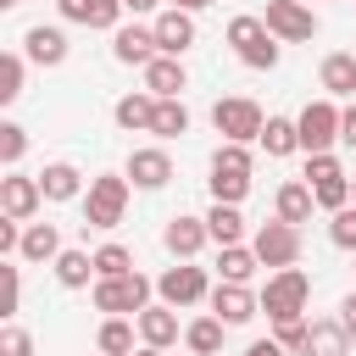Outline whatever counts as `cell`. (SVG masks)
I'll use <instances>...</instances> for the list:
<instances>
[{
  "label": "cell",
  "mask_w": 356,
  "mask_h": 356,
  "mask_svg": "<svg viewBox=\"0 0 356 356\" xmlns=\"http://www.w3.org/2000/svg\"><path fill=\"white\" fill-rule=\"evenodd\" d=\"M228 44H234V56H239L245 67H256V72H273V67H278V39H273V28H267L261 17H250V11H239V17L228 22Z\"/></svg>",
  "instance_id": "6da1fadb"
},
{
  "label": "cell",
  "mask_w": 356,
  "mask_h": 356,
  "mask_svg": "<svg viewBox=\"0 0 356 356\" xmlns=\"http://www.w3.org/2000/svg\"><path fill=\"white\" fill-rule=\"evenodd\" d=\"M128 211V172H100L83 189V228H117Z\"/></svg>",
  "instance_id": "7a4b0ae2"
},
{
  "label": "cell",
  "mask_w": 356,
  "mask_h": 356,
  "mask_svg": "<svg viewBox=\"0 0 356 356\" xmlns=\"http://www.w3.org/2000/svg\"><path fill=\"white\" fill-rule=\"evenodd\" d=\"M150 278L145 273H117V278H95V312L106 317H139L150 306Z\"/></svg>",
  "instance_id": "3957f363"
},
{
  "label": "cell",
  "mask_w": 356,
  "mask_h": 356,
  "mask_svg": "<svg viewBox=\"0 0 356 356\" xmlns=\"http://www.w3.org/2000/svg\"><path fill=\"white\" fill-rule=\"evenodd\" d=\"M306 300H312V278H306L300 267H278V273L261 284V312H267L273 323L306 317Z\"/></svg>",
  "instance_id": "277c9868"
},
{
  "label": "cell",
  "mask_w": 356,
  "mask_h": 356,
  "mask_svg": "<svg viewBox=\"0 0 356 356\" xmlns=\"http://www.w3.org/2000/svg\"><path fill=\"white\" fill-rule=\"evenodd\" d=\"M211 128H217L222 139H234V145H250V139H261L267 117H261V106H256V100L228 95V100H217V106H211Z\"/></svg>",
  "instance_id": "5b68a950"
},
{
  "label": "cell",
  "mask_w": 356,
  "mask_h": 356,
  "mask_svg": "<svg viewBox=\"0 0 356 356\" xmlns=\"http://www.w3.org/2000/svg\"><path fill=\"white\" fill-rule=\"evenodd\" d=\"M261 22L273 28L278 44H306V39H317V11H312L306 0H267Z\"/></svg>",
  "instance_id": "8992f818"
},
{
  "label": "cell",
  "mask_w": 356,
  "mask_h": 356,
  "mask_svg": "<svg viewBox=\"0 0 356 356\" xmlns=\"http://www.w3.org/2000/svg\"><path fill=\"white\" fill-rule=\"evenodd\" d=\"M250 250L261 256V267H295L300 261V228L295 222H284V217H273V222H261L256 228V239H250Z\"/></svg>",
  "instance_id": "52a82bcc"
},
{
  "label": "cell",
  "mask_w": 356,
  "mask_h": 356,
  "mask_svg": "<svg viewBox=\"0 0 356 356\" xmlns=\"http://www.w3.org/2000/svg\"><path fill=\"white\" fill-rule=\"evenodd\" d=\"M156 295L178 312V306H200V300H211V284H206V267H195V261H178V267H167L161 278H156Z\"/></svg>",
  "instance_id": "ba28073f"
},
{
  "label": "cell",
  "mask_w": 356,
  "mask_h": 356,
  "mask_svg": "<svg viewBox=\"0 0 356 356\" xmlns=\"http://www.w3.org/2000/svg\"><path fill=\"white\" fill-rule=\"evenodd\" d=\"M295 128H300V150H306V156L334 150V145H339V106H334V100H312V106L295 117Z\"/></svg>",
  "instance_id": "9c48e42d"
},
{
  "label": "cell",
  "mask_w": 356,
  "mask_h": 356,
  "mask_svg": "<svg viewBox=\"0 0 356 356\" xmlns=\"http://www.w3.org/2000/svg\"><path fill=\"white\" fill-rule=\"evenodd\" d=\"M156 44H161V56H184V50H195V39H200V28H195V11H178V6H167V11H156Z\"/></svg>",
  "instance_id": "30bf717a"
},
{
  "label": "cell",
  "mask_w": 356,
  "mask_h": 356,
  "mask_svg": "<svg viewBox=\"0 0 356 356\" xmlns=\"http://www.w3.org/2000/svg\"><path fill=\"white\" fill-rule=\"evenodd\" d=\"M122 172H128L134 189H161V184H172V156L161 145H139V150H128Z\"/></svg>",
  "instance_id": "8fae6325"
},
{
  "label": "cell",
  "mask_w": 356,
  "mask_h": 356,
  "mask_svg": "<svg viewBox=\"0 0 356 356\" xmlns=\"http://www.w3.org/2000/svg\"><path fill=\"white\" fill-rule=\"evenodd\" d=\"M39 206H44V189H39V178H28V172H6V178H0V217H17V222H28Z\"/></svg>",
  "instance_id": "7c38bea8"
},
{
  "label": "cell",
  "mask_w": 356,
  "mask_h": 356,
  "mask_svg": "<svg viewBox=\"0 0 356 356\" xmlns=\"http://www.w3.org/2000/svg\"><path fill=\"white\" fill-rule=\"evenodd\" d=\"M211 312H217L228 328H239V323H250V317L261 312V295H256L250 284H228V278H217V289H211Z\"/></svg>",
  "instance_id": "4fadbf2b"
},
{
  "label": "cell",
  "mask_w": 356,
  "mask_h": 356,
  "mask_svg": "<svg viewBox=\"0 0 356 356\" xmlns=\"http://www.w3.org/2000/svg\"><path fill=\"white\" fill-rule=\"evenodd\" d=\"M111 56H117L122 67H145V61H156V56H161L156 28H145V22H122V28L111 33Z\"/></svg>",
  "instance_id": "5bb4252c"
},
{
  "label": "cell",
  "mask_w": 356,
  "mask_h": 356,
  "mask_svg": "<svg viewBox=\"0 0 356 356\" xmlns=\"http://www.w3.org/2000/svg\"><path fill=\"white\" fill-rule=\"evenodd\" d=\"M206 239H211V228H206V217H189V211H178V217H167V228H161V245H167V250H172L178 261H195Z\"/></svg>",
  "instance_id": "9a60e30c"
},
{
  "label": "cell",
  "mask_w": 356,
  "mask_h": 356,
  "mask_svg": "<svg viewBox=\"0 0 356 356\" xmlns=\"http://www.w3.org/2000/svg\"><path fill=\"white\" fill-rule=\"evenodd\" d=\"M139 72H145V89H150L156 100H184V89H189L184 56H156V61H145Z\"/></svg>",
  "instance_id": "2e32d148"
},
{
  "label": "cell",
  "mask_w": 356,
  "mask_h": 356,
  "mask_svg": "<svg viewBox=\"0 0 356 356\" xmlns=\"http://www.w3.org/2000/svg\"><path fill=\"white\" fill-rule=\"evenodd\" d=\"M22 56H28L33 67H61V61H67V33H61L56 22H33V28L22 33Z\"/></svg>",
  "instance_id": "e0dca14e"
},
{
  "label": "cell",
  "mask_w": 356,
  "mask_h": 356,
  "mask_svg": "<svg viewBox=\"0 0 356 356\" xmlns=\"http://www.w3.org/2000/svg\"><path fill=\"white\" fill-rule=\"evenodd\" d=\"M67 22H83V28H100V33H117L122 28V0H56Z\"/></svg>",
  "instance_id": "ac0fdd59"
},
{
  "label": "cell",
  "mask_w": 356,
  "mask_h": 356,
  "mask_svg": "<svg viewBox=\"0 0 356 356\" xmlns=\"http://www.w3.org/2000/svg\"><path fill=\"white\" fill-rule=\"evenodd\" d=\"M312 206H317V195H312V184L306 178H289V184H278V195H273V211L284 217V222H312Z\"/></svg>",
  "instance_id": "d6986e66"
},
{
  "label": "cell",
  "mask_w": 356,
  "mask_h": 356,
  "mask_svg": "<svg viewBox=\"0 0 356 356\" xmlns=\"http://www.w3.org/2000/svg\"><path fill=\"white\" fill-rule=\"evenodd\" d=\"M317 83H323V95H328V100H339V95H356V56H350V50H334V56H323V67H317Z\"/></svg>",
  "instance_id": "ffe728a7"
},
{
  "label": "cell",
  "mask_w": 356,
  "mask_h": 356,
  "mask_svg": "<svg viewBox=\"0 0 356 356\" xmlns=\"http://www.w3.org/2000/svg\"><path fill=\"white\" fill-rule=\"evenodd\" d=\"M300 356H350L345 323H339V317H317V323L306 328V350H300Z\"/></svg>",
  "instance_id": "44dd1931"
},
{
  "label": "cell",
  "mask_w": 356,
  "mask_h": 356,
  "mask_svg": "<svg viewBox=\"0 0 356 356\" xmlns=\"http://www.w3.org/2000/svg\"><path fill=\"white\" fill-rule=\"evenodd\" d=\"M111 117H117V128H122V134H150L156 95H150V89H134V95H122V100L111 106Z\"/></svg>",
  "instance_id": "7402d4cb"
},
{
  "label": "cell",
  "mask_w": 356,
  "mask_h": 356,
  "mask_svg": "<svg viewBox=\"0 0 356 356\" xmlns=\"http://www.w3.org/2000/svg\"><path fill=\"white\" fill-rule=\"evenodd\" d=\"M39 189H44V200H78L83 195V172L72 161H50L39 172Z\"/></svg>",
  "instance_id": "603a6c76"
},
{
  "label": "cell",
  "mask_w": 356,
  "mask_h": 356,
  "mask_svg": "<svg viewBox=\"0 0 356 356\" xmlns=\"http://www.w3.org/2000/svg\"><path fill=\"white\" fill-rule=\"evenodd\" d=\"M67 245H61V234H56V222H28L22 228V261H56Z\"/></svg>",
  "instance_id": "cb8c5ba5"
},
{
  "label": "cell",
  "mask_w": 356,
  "mask_h": 356,
  "mask_svg": "<svg viewBox=\"0 0 356 356\" xmlns=\"http://www.w3.org/2000/svg\"><path fill=\"white\" fill-rule=\"evenodd\" d=\"M256 267H261V256H256L250 245H217V278H228V284H250Z\"/></svg>",
  "instance_id": "d4e9b609"
},
{
  "label": "cell",
  "mask_w": 356,
  "mask_h": 356,
  "mask_svg": "<svg viewBox=\"0 0 356 356\" xmlns=\"http://www.w3.org/2000/svg\"><path fill=\"white\" fill-rule=\"evenodd\" d=\"M134 323H139V339H145V345H161V350H167V345L178 339V317H172L167 300H161V306H145Z\"/></svg>",
  "instance_id": "484cf974"
},
{
  "label": "cell",
  "mask_w": 356,
  "mask_h": 356,
  "mask_svg": "<svg viewBox=\"0 0 356 356\" xmlns=\"http://www.w3.org/2000/svg\"><path fill=\"white\" fill-rule=\"evenodd\" d=\"M206 228H211V239H217V245H245V211H239V206H228V200H211Z\"/></svg>",
  "instance_id": "4316f807"
},
{
  "label": "cell",
  "mask_w": 356,
  "mask_h": 356,
  "mask_svg": "<svg viewBox=\"0 0 356 356\" xmlns=\"http://www.w3.org/2000/svg\"><path fill=\"white\" fill-rule=\"evenodd\" d=\"M50 267H56V284H61V289H83L89 278H100V273H95V250H61Z\"/></svg>",
  "instance_id": "83f0119b"
},
{
  "label": "cell",
  "mask_w": 356,
  "mask_h": 356,
  "mask_svg": "<svg viewBox=\"0 0 356 356\" xmlns=\"http://www.w3.org/2000/svg\"><path fill=\"white\" fill-rule=\"evenodd\" d=\"M222 334H228V323H222L217 312H206V317H195V323L184 328V345H189L195 356H217V350H222Z\"/></svg>",
  "instance_id": "f1b7e54d"
},
{
  "label": "cell",
  "mask_w": 356,
  "mask_h": 356,
  "mask_svg": "<svg viewBox=\"0 0 356 356\" xmlns=\"http://www.w3.org/2000/svg\"><path fill=\"white\" fill-rule=\"evenodd\" d=\"M267 156H295L300 150V128H295V117H267V128H261V139H256Z\"/></svg>",
  "instance_id": "f546056e"
},
{
  "label": "cell",
  "mask_w": 356,
  "mask_h": 356,
  "mask_svg": "<svg viewBox=\"0 0 356 356\" xmlns=\"http://www.w3.org/2000/svg\"><path fill=\"white\" fill-rule=\"evenodd\" d=\"M134 328H139V323H128V317H106L100 334H95V350H106V356H134Z\"/></svg>",
  "instance_id": "4dcf8cb0"
},
{
  "label": "cell",
  "mask_w": 356,
  "mask_h": 356,
  "mask_svg": "<svg viewBox=\"0 0 356 356\" xmlns=\"http://www.w3.org/2000/svg\"><path fill=\"white\" fill-rule=\"evenodd\" d=\"M150 134H156V139H178V134H189V106H184V100H156Z\"/></svg>",
  "instance_id": "1f68e13d"
},
{
  "label": "cell",
  "mask_w": 356,
  "mask_h": 356,
  "mask_svg": "<svg viewBox=\"0 0 356 356\" xmlns=\"http://www.w3.org/2000/svg\"><path fill=\"white\" fill-rule=\"evenodd\" d=\"M95 273H100V278L134 273V250H128V245H117V239H111V245H100V250H95Z\"/></svg>",
  "instance_id": "d6a6232c"
},
{
  "label": "cell",
  "mask_w": 356,
  "mask_h": 356,
  "mask_svg": "<svg viewBox=\"0 0 356 356\" xmlns=\"http://www.w3.org/2000/svg\"><path fill=\"white\" fill-rule=\"evenodd\" d=\"M245 195H250V172H211V200L239 206Z\"/></svg>",
  "instance_id": "836d02e7"
},
{
  "label": "cell",
  "mask_w": 356,
  "mask_h": 356,
  "mask_svg": "<svg viewBox=\"0 0 356 356\" xmlns=\"http://www.w3.org/2000/svg\"><path fill=\"white\" fill-rule=\"evenodd\" d=\"M17 95H22V56L6 50V56H0V106H11Z\"/></svg>",
  "instance_id": "e575fe53"
},
{
  "label": "cell",
  "mask_w": 356,
  "mask_h": 356,
  "mask_svg": "<svg viewBox=\"0 0 356 356\" xmlns=\"http://www.w3.org/2000/svg\"><path fill=\"white\" fill-rule=\"evenodd\" d=\"M312 195H317L323 211H339V206H350V178L345 172L339 178H323V184H312Z\"/></svg>",
  "instance_id": "d590c367"
},
{
  "label": "cell",
  "mask_w": 356,
  "mask_h": 356,
  "mask_svg": "<svg viewBox=\"0 0 356 356\" xmlns=\"http://www.w3.org/2000/svg\"><path fill=\"white\" fill-rule=\"evenodd\" d=\"M22 150H28V128H22V122H0V161L17 167Z\"/></svg>",
  "instance_id": "8d00e7d4"
},
{
  "label": "cell",
  "mask_w": 356,
  "mask_h": 356,
  "mask_svg": "<svg viewBox=\"0 0 356 356\" xmlns=\"http://www.w3.org/2000/svg\"><path fill=\"white\" fill-rule=\"evenodd\" d=\"M306 328H312V317H284V323H273V339L300 356V350H306Z\"/></svg>",
  "instance_id": "74e56055"
},
{
  "label": "cell",
  "mask_w": 356,
  "mask_h": 356,
  "mask_svg": "<svg viewBox=\"0 0 356 356\" xmlns=\"http://www.w3.org/2000/svg\"><path fill=\"white\" fill-rule=\"evenodd\" d=\"M328 239H334L339 250H356V206H339V211H334V222H328Z\"/></svg>",
  "instance_id": "f35d334b"
},
{
  "label": "cell",
  "mask_w": 356,
  "mask_h": 356,
  "mask_svg": "<svg viewBox=\"0 0 356 356\" xmlns=\"http://www.w3.org/2000/svg\"><path fill=\"white\" fill-rule=\"evenodd\" d=\"M0 356H33V334L17 328V323H6L0 328Z\"/></svg>",
  "instance_id": "ab89813d"
},
{
  "label": "cell",
  "mask_w": 356,
  "mask_h": 356,
  "mask_svg": "<svg viewBox=\"0 0 356 356\" xmlns=\"http://www.w3.org/2000/svg\"><path fill=\"white\" fill-rule=\"evenodd\" d=\"M345 167L334 161V150H317V156H306V184H323V178H339Z\"/></svg>",
  "instance_id": "60d3db41"
},
{
  "label": "cell",
  "mask_w": 356,
  "mask_h": 356,
  "mask_svg": "<svg viewBox=\"0 0 356 356\" xmlns=\"http://www.w3.org/2000/svg\"><path fill=\"white\" fill-rule=\"evenodd\" d=\"M11 261H17V256H6V267H0V278H6V306H0V312H6V317L22 306V273H17Z\"/></svg>",
  "instance_id": "b9f144b4"
},
{
  "label": "cell",
  "mask_w": 356,
  "mask_h": 356,
  "mask_svg": "<svg viewBox=\"0 0 356 356\" xmlns=\"http://www.w3.org/2000/svg\"><path fill=\"white\" fill-rule=\"evenodd\" d=\"M17 250H22V222L0 217V256H17Z\"/></svg>",
  "instance_id": "7bdbcfd3"
},
{
  "label": "cell",
  "mask_w": 356,
  "mask_h": 356,
  "mask_svg": "<svg viewBox=\"0 0 356 356\" xmlns=\"http://www.w3.org/2000/svg\"><path fill=\"white\" fill-rule=\"evenodd\" d=\"M339 145H350V150H356V106H345V111H339Z\"/></svg>",
  "instance_id": "ee69618b"
},
{
  "label": "cell",
  "mask_w": 356,
  "mask_h": 356,
  "mask_svg": "<svg viewBox=\"0 0 356 356\" xmlns=\"http://www.w3.org/2000/svg\"><path fill=\"white\" fill-rule=\"evenodd\" d=\"M245 356H289V350H284V345L267 334V339H250V345H245Z\"/></svg>",
  "instance_id": "f6af8a7d"
},
{
  "label": "cell",
  "mask_w": 356,
  "mask_h": 356,
  "mask_svg": "<svg viewBox=\"0 0 356 356\" xmlns=\"http://www.w3.org/2000/svg\"><path fill=\"white\" fill-rule=\"evenodd\" d=\"M339 323H345V334L356 339V289H350V295L339 300Z\"/></svg>",
  "instance_id": "bcb514c9"
},
{
  "label": "cell",
  "mask_w": 356,
  "mask_h": 356,
  "mask_svg": "<svg viewBox=\"0 0 356 356\" xmlns=\"http://www.w3.org/2000/svg\"><path fill=\"white\" fill-rule=\"evenodd\" d=\"M161 0H122V11H134V17H145V11H156Z\"/></svg>",
  "instance_id": "7dc6e473"
},
{
  "label": "cell",
  "mask_w": 356,
  "mask_h": 356,
  "mask_svg": "<svg viewBox=\"0 0 356 356\" xmlns=\"http://www.w3.org/2000/svg\"><path fill=\"white\" fill-rule=\"evenodd\" d=\"M167 6H178V11H206L211 0H167Z\"/></svg>",
  "instance_id": "c3c4849f"
},
{
  "label": "cell",
  "mask_w": 356,
  "mask_h": 356,
  "mask_svg": "<svg viewBox=\"0 0 356 356\" xmlns=\"http://www.w3.org/2000/svg\"><path fill=\"white\" fill-rule=\"evenodd\" d=\"M134 356H167V350H161V345H139Z\"/></svg>",
  "instance_id": "681fc988"
},
{
  "label": "cell",
  "mask_w": 356,
  "mask_h": 356,
  "mask_svg": "<svg viewBox=\"0 0 356 356\" xmlns=\"http://www.w3.org/2000/svg\"><path fill=\"white\" fill-rule=\"evenodd\" d=\"M11 6H22V0H0V11H11Z\"/></svg>",
  "instance_id": "f907efd6"
},
{
  "label": "cell",
  "mask_w": 356,
  "mask_h": 356,
  "mask_svg": "<svg viewBox=\"0 0 356 356\" xmlns=\"http://www.w3.org/2000/svg\"><path fill=\"white\" fill-rule=\"evenodd\" d=\"M350 195H356V178H350Z\"/></svg>",
  "instance_id": "816d5d0a"
},
{
  "label": "cell",
  "mask_w": 356,
  "mask_h": 356,
  "mask_svg": "<svg viewBox=\"0 0 356 356\" xmlns=\"http://www.w3.org/2000/svg\"><path fill=\"white\" fill-rule=\"evenodd\" d=\"M95 356H106V350H95Z\"/></svg>",
  "instance_id": "f5cc1de1"
},
{
  "label": "cell",
  "mask_w": 356,
  "mask_h": 356,
  "mask_svg": "<svg viewBox=\"0 0 356 356\" xmlns=\"http://www.w3.org/2000/svg\"><path fill=\"white\" fill-rule=\"evenodd\" d=\"M306 6H312V0H306Z\"/></svg>",
  "instance_id": "db71d44e"
}]
</instances>
